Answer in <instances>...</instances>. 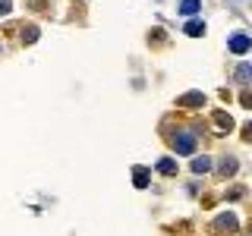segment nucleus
<instances>
[{
	"label": "nucleus",
	"instance_id": "obj_15",
	"mask_svg": "<svg viewBox=\"0 0 252 236\" xmlns=\"http://www.w3.org/2000/svg\"><path fill=\"white\" fill-rule=\"evenodd\" d=\"M243 136H246V139H249V142H252V120H249V123H246V126H243Z\"/></svg>",
	"mask_w": 252,
	"mask_h": 236
},
{
	"label": "nucleus",
	"instance_id": "obj_7",
	"mask_svg": "<svg viewBox=\"0 0 252 236\" xmlns=\"http://www.w3.org/2000/svg\"><path fill=\"white\" fill-rule=\"evenodd\" d=\"M132 179H136V189H145L148 186V170L145 167H136V170H132Z\"/></svg>",
	"mask_w": 252,
	"mask_h": 236
},
{
	"label": "nucleus",
	"instance_id": "obj_5",
	"mask_svg": "<svg viewBox=\"0 0 252 236\" xmlns=\"http://www.w3.org/2000/svg\"><path fill=\"white\" fill-rule=\"evenodd\" d=\"M158 173H164V177H173V173H177V161H170V157L158 161Z\"/></svg>",
	"mask_w": 252,
	"mask_h": 236
},
{
	"label": "nucleus",
	"instance_id": "obj_1",
	"mask_svg": "<svg viewBox=\"0 0 252 236\" xmlns=\"http://www.w3.org/2000/svg\"><path fill=\"white\" fill-rule=\"evenodd\" d=\"M173 148H177V154H192L195 151V136L192 132H177V136H173Z\"/></svg>",
	"mask_w": 252,
	"mask_h": 236
},
{
	"label": "nucleus",
	"instance_id": "obj_8",
	"mask_svg": "<svg viewBox=\"0 0 252 236\" xmlns=\"http://www.w3.org/2000/svg\"><path fill=\"white\" fill-rule=\"evenodd\" d=\"M199 6H202V0H183V3H180V13L192 16V13H199Z\"/></svg>",
	"mask_w": 252,
	"mask_h": 236
},
{
	"label": "nucleus",
	"instance_id": "obj_10",
	"mask_svg": "<svg viewBox=\"0 0 252 236\" xmlns=\"http://www.w3.org/2000/svg\"><path fill=\"white\" fill-rule=\"evenodd\" d=\"M220 173H224V177H230V173H236V161H233V157H227V161L220 164Z\"/></svg>",
	"mask_w": 252,
	"mask_h": 236
},
{
	"label": "nucleus",
	"instance_id": "obj_16",
	"mask_svg": "<svg viewBox=\"0 0 252 236\" xmlns=\"http://www.w3.org/2000/svg\"><path fill=\"white\" fill-rule=\"evenodd\" d=\"M243 104H246V107H252V91H246V94H243Z\"/></svg>",
	"mask_w": 252,
	"mask_h": 236
},
{
	"label": "nucleus",
	"instance_id": "obj_2",
	"mask_svg": "<svg viewBox=\"0 0 252 236\" xmlns=\"http://www.w3.org/2000/svg\"><path fill=\"white\" fill-rule=\"evenodd\" d=\"M227 47H230L233 54H246L252 47V35H233L230 41H227Z\"/></svg>",
	"mask_w": 252,
	"mask_h": 236
},
{
	"label": "nucleus",
	"instance_id": "obj_4",
	"mask_svg": "<svg viewBox=\"0 0 252 236\" xmlns=\"http://www.w3.org/2000/svg\"><path fill=\"white\" fill-rule=\"evenodd\" d=\"M180 107H202L205 104V94L202 91H189V94H183V98L177 101Z\"/></svg>",
	"mask_w": 252,
	"mask_h": 236
},
{
	"label": "nucleus",
	"instance_id": "obj_11",
	"mask_svg": "<svg viewBox=\"0 0 252 236\" xmlns=\"http://www.w3.org/2000/svg\"><path fill=\"white\" fill-rule=\"evenodd\" d=\"M236 79L240 82H252V66H240L236 69Z\"/></svg>",
	"mask_w": 252,
	"mask_h": 236
},
{
	"label": "nucleus",
	"instance_id": "obj_6",
	"mask_svg": "<svg viewBox=\"0 0 252 236\" xmlns=\"http://www.w3.org/2000/svg\"><path fill=\"white\" fill-rule=\"evenodd\" d=\"M186 35H189V38H199V35H205V22H199V19L186 22Z\"/></svg>",
	"mask_w": 252,
	"mask_h": 236
},
{
	"label": "nucleus",
	"instance_id": "obj_13",
	"mask_svg": "<svg viewBox=\"0 0 252 236\" xmlns=\"http://www.w3.org/2000/svg\"><path fill=\"white\" fill-rule=\"evenodd\" d=\"M218 126H220V129H230V126H233V120H230L227 114H218Z\"/></svg>",
	"mask_w": 252,
	"mask_h": 236
},
{
	"label": "nucleus",
	"instance_id": "obj_3",
	"mask_svg": "<svg viewBox=\"0 0 252 236\" xmlns=\"http://www.w3.org/2000/svg\"><path fill=\"white\" fill-rule=\"evenodd\" d=\"M215 230H218V233H233V230H236V217L230 214V211H227V214H220V217L215 220Z\"/></svg>",
	"mask_w": 252,
	"mask_h": 236
},
{
	"label": "nucleus",
	"instance_id": "obj_14",
	"mask_svg": "<svg viewBox=\"0 0 252 236\" xmlns=\"http://www.w3.org/2000/svg\"><path fill=\"white\" fill-rule=\"evenodd\" d=\"M10 13V0H0V16H6Z\"/></svg>",
	"mask_w": 252,
	"mask_h": 236
},
{
	"label": "nucleus",
	"instance_id": "obj_9",
	"mask_svg": "<svg viewBox=\"0 0 252 236\" xmlns=\"http://www.w3.org/2000/svg\"><path fill=\"white\" fill-rule=\"evenodd\" d=\"M192 170L195 173H208L211 170V161H208V157H195V161H192Z\"/></svg>",
	"mask_w": 252,
	"mask_h": 236
},
{
	"label": "nucleus",
	"instance_id": "obj_12",
	"mask_svg": "<svg viewBox=\"0 0 252 236\" xmlns=\"http://www.w3.org/2000/svg\"><path fill=\"white\" fill-rule=\"evenodd\" d=\"M35 38H38V29H35V26L22 29V41H29V44H32V41H35Z\"/></svg>",
	"mask_w": 252,
	"mask_h": 236
}]
</instances>
